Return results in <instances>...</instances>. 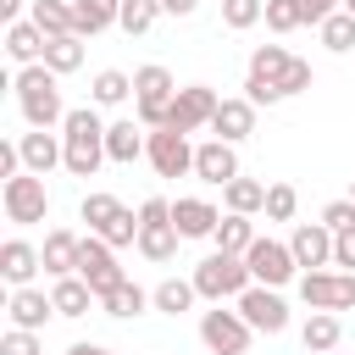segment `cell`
<instances>
[{"label":"cell","instance_id":"cell-1","mask_svg":"<svg viewBox=\"0 0 355 355\" xmlns=\"http://www.w3.org/2000/svg\"><path fill=\"white\" fill-rule=\"evenodd\" d=\"M11 94H17V111L28 128H61L67 122V100H61V78L39 61V67H22L11 78Z\"/></svg>","mask_w":355,"mask_h":355},{"label":"cell","instance_id":"cell-2","mask_svg":"<svg viewBox=\"0 0 355 355\" xmlns=\"http://www.w3.org/2000/svg\"><path fill=\"white\" fill-rule=\"evenodd\" d=\"M61 144H67V172H72V178H94L100 161H105V122H100V111H94V105L67 111Z\"/></svg>","mask_w":355,"mask_h":355},{"label":"cell","instance_id":"cell-3","mask_svg":"<svg viewBox=\"0 0 355 355\" xmlns=\"http://www.w3.org/2000/svg\"><path fill=\"white\" fill-rule=\"evenodd\" d=\"M172 94H178V83H172V72H166L161 61H144V67L133 72V116H139L150 133H155V128H166Z\"/></svg>","mask_w":355,"mask_h":355},{"label":"cell","instance_id":"cell-4","mask_svg":"<svg viewBox=\"0 0 355 355\" xmlns=\"http://www.w3.org/2000/svg\"><path fill=\"white\" fill-rule=\"evenodd\" d=\"M250 283H255V277H250L244 255H222V250H211V255L194 266V288H200V300H211V305H222V300H239Z\"/></svg>","mask_w":355,"mask_h":355},{"label":"cell","instance_id":"cell-5","mask_svg":"<svg viewBox=\"0 0 355 355\" xmlns=\"http://www.w3.org/2000/svg\"><path fill=\"white\" fill-rule=\"evenodd\" d=\"M0 205H6V222L33 227V222H44V216H50V189H44V178L17 172V178H6V183H0Z\"/></svg>","mask_w":355,"mask_h":355},{"label":"cell","instance_id":"cell-6","mask_svg":"<svg viewBox=\"0 0 355 355\" xmlns=\"http://www.w3.org/2000/svg\"><path fill=\"white\" fill-rule=\"evenodd\" d=\"M78 277L94 288V300H105L111 288H122V283H128V272L116 266V250H111L100 233H89V239L78 244Z\"/></svg>","mask_w":355,"mask_h":355},{"label":"cell","instance_id":"cell-7","mask_svg":"<svg viewBox=\"0 0 355 355\" xmlns=\"http://www.w3.org/2000/svg\"><path fill=\"white\" fill-rule=\"evenodd\" d=\"M300 300L311 311H349L355 305V272H338V266L300 272Z\"/></svg>","mask_w":355,"mask_h":355},{"label":"cell","instance_id":"cell-8","mask_svg":"<svg viewBox=\"0 0 355 355\" xmlns=\"http://www.w3.org/2000/svg\"><path fill=\"white\" fill-rule=\"evenodd\" d=\"M216 105H222V94H216L211 83H183V89L172 94V111H166V128H172V133H200V128H211V116H216Z\"/></svg>","mask_w":355,"mask_h":355},{"label":"cell","instance_id":"cell-9","mask_svg":"<svg viewBox=\"0 0 355 355\" xmlns=\"http://www.w3.org/2000/svg\"><path fill=\"white\" fill-rule=\"evenodd\" d=\"M250 338H255V327L239 316V311H200V344L211 349V355H244L250 349Z\"/></svg>","mask_w":355,"mask_h":355},{"label":"cell","instance_id":"cell-10","mask_svg":"<svg viewBox=\"0 0 355 355\" xmlns=\"http://www.w3.org/2000/svg\"><path fill=\"white\" fill-rule=\"evenodd\" d=\"M244 266H250V277L266 283V288H283V283L300 277V261H294V250H288L283 239H255L250 255H244Z\"/></svg>","mask_w":355,"mask_h":355},{"label":"cell","instance_id":"cell-11","mask_svg":"<svg viewBox=\"0 0 355 355\" xmlns=\"http://www.w3.org/2000/svg\"><path fill=\"white\" fill-rule=\"evenodd\" d=\"M233 311H239L255 333H283V327H288V300H283L277 288H266V283H250V288L233 300Z\"/></svg>","mask_w":355,"mask_h":355},{"label":"cell","instance_id":"cell-12","mask_svg":"<svg viewBox=\"0 0 355 355\" xmlns=\"http://www.w3.org/2000/svg\"><path fill=\"white\" fill-rule=\"evenodd\" d=\"M144 161H150L161 178H189V172H194V144H189V133L155 128L150 144H144Z\"/></svg>","mask_w":355,"mask_h":355},{"label":"cell","instance_id":"cell-13","mask_svg":"<svg viewBox=\"0 0 355 355\" xmlns=\"http://www.w3.org/2000/svg\"><path fill=\"white\" fill-rule=\"evenodd\" d=\"M17 150H22V166H28L33 178H50L55 166H67V144H61V133H50V128L17 133Z\"/></svg>","mask_w":355,"mask_h":355},{"label":"cell","instance_id":"cell-14","mask_svg":"<svg viewBox=\"0 0 355 355\" xmlns=\"http://www.w3.org/2000/svg\"><path fill=\"white\" fill-rule=\"evenodd\" d=\"M194 178L227 189L233 178H244V172H239V150H233L227 139H205V144H194Z\"/></svg>","mask_w":355,"mask_h":355},{"label":"cell","instance_id":"cell-15","mask_svg":"<svg viewBox=\"0 0 355 355\" xmlns=\"http://www.w3.org/2000/svg\"><path fill=\"white\" fill-rule=\"evenodd\" d=\"M288 250H294L300 272H322V266H333V227H322V222H300V227L288 233Z\"/></svg>","mask_w":355,"mask_h":355},{"label":"cell","instance_id":"cell-16","mask_svg":"<svg viewBox=\"0 0 355 355\" xmlns=\"http://www.w3.org/2000/svg\"><path fill=\"white\" fill-rule=\"evenodd\" d=\"M144 144H150V128H144L139 116L105 122V161H116V166H133V161H144Z\"/></svg>","mask_w":355,"mask_h":355},{"label":"cell","instance_id":"cell-17","mask_svg":"<svg viewBox=\"0 0 355 355\" xmlns=\"http://www.w3.org/2000/svg\"><path fill=\"white\" fill-rule=\"evenodd\" d=\"M216 222H222V211H216L211 200H200V194L172 200V227H178L183 239H211V233H216Z\"/></svg>","mask_w":355,"mask_h":355},{"label":"cell","instance_id":"cell-18","mask_svg":"<svg viewBox=\"0 0 355 355\" xmlns=\"http://www.w3.org/2000/svg\"><path fill=\"white\" fill-rule=\"evenodd\" d=\"M6 316H11V327H28V333H39L50 316H55V300L44 294V288H11V300H6Z\"/></svg>","mask_w":355,"mask_h":355},{"label":"cell","instance_id":"cell-19","mask_svg":"<svg viewBox=\"0 0 355 355\" xmlns=\"http://www.w3.org/2000/svg\"><path fill=\"white\" fill-rule=\"evenodd\" d=\"M33 272H44V255H39L28 239H6V244H0V277H6L11 288H28Z\"/></svg>","mask_w":355,"mask_h":355},{"label":"cell","instance_id":"cell-20","mask_svg":"<svg viewBox=\"0 0 355 355\" xmlns=\"http://www.w3.org/2000/svg\"><path fill=\"white\" fill-rule=\"evenodd\" d=\"M211 133H216V139H227V144H244V139L255 133V105H250L244 94L222 100V105H216V116H211Z\"/></svg>","mask_w":355,"mask_h":355},{"label":"cell","instance_id":"cell-21","mask_svg":"<svg viewBox=\"0 0 355 355\" xmlns=\"http://www.w3.org/2000/svg\"><path fill=\"white\" fill-rule=\"evenodd\" d=\"M78 244H83V239H78L72 227H50V233H44V250H39V255H44V272H50V283L78 272Z\"/></svg>","mask_w":355,"mask_h":355},{"label":"cell","instance_id":"cell-22","mask_svg":"<svg viewBox=\"0 0 355 355\" xmlns=\"http://www.w3.org/2000/svg\"><path fill=\"white\" fill-rule=\"evenodd\" d=\"M338 338H344L338 311H311V316H305V327H300L305 355H333V349H338Z\"/></svg>","mask_w":355,"mask_h":355},{"label":"cell","instance_id":"cell-23","mask_svg":"<svg viewBox=\"0 0 355 355\" xmlns=\"http://www.w3.org/2000/svg\"><path fill=\"white\" fill-rule=\"evenodd\" d=\"M50 300H55V316H67V322H78V316H89V305H100L94 300V288L72 272V277H55L50 283Z\"/></svg>","mask_w":355,"mask_h":355},{"label":"cell","instance_id":"cell-24","mask_svg":"<svg viewBox=\"0 0 355 355\" xmlns=\"http://www.w3.org/2000/svg\"><path fill=\"white\" fill-rule=\"evenodd\" d=\"M44 44H50V39H44L33 22H11V28H6V55L17 61V72H22V67H39V61H44Z\"/></svg>","mask_w":355,"mask_h":355},{"label":"cell","instance_id":"cell-25","mask_svg":"<svg viewBox=\"0 0 355 355\" xmlns=\"http://www.w3.org/2000/svg\"><path fill=\"white\" fill-rule=\"evenodd\" d=\"M122 17V0H72V22H78V39H94L105 28H116Z\"/></svg>","mask_w":355,"mask_h":355},{"label":"cell","instance_id":"cell-26","mask_svg":"<svg viewBox=\"0 0 355 355\" xmlns=\"http://www.w3.org/2000/svg\"><path fill=\"white\" fill-rule=\"evenodd\" d=\"M178 244H183V233L172 227V222H139V255L144 261H172L178 255Z\"/></svg>","mask_w":355,"mask_h":355},{"label":"cell","instance_id":"cell-27","mask_svg":"<svg viewBox=\"0 0 355 355\" xmlns=\"http://www.w3.org/2000/svg\"><path fill=\"white\" fill-rule=\"evenodd\" d=\"M194 300H200L194 277H166V283L150 288V305H155L161 316H183V311H194Z\"/></svg>","mask_w":355,"mask_h":355},{"label":"cell","instance_id":"cell-28","mask_svg":"<svg viewBox=\"0 0 355 355\" xmlns=\"http://www.w3.org/2000/svg\"><path fill=\"white\" fill-rule=\"evenodd\" d=\"M28 22H33L44 39H67V33H78V22H72V0H33Z\"/></svg>","mask_w":355,"mask_h":355},{"label":"cell","instance_id":"cell-29","mask_svg":"<svg viewBox=\"0 0 355 355\" xmlns=\"http://www.w3.org/2000/svg\"><path fill=\"white\" fill-rule=\"evenodd\" d=\"M255 239H261V233H255V222H250V216H233V211H227V216L216 222V233H211V244H216L222 255H250V244H255Z\"/></svg>","mask_w":355,"mask_h":355},{"label":"cell","instance_id":"cell-30","mask_svg":"<svg viewBox=\"0 0 355 355\" xmlns=\"http://www.w3.org/2000/svg\"><path fill=\"white\" fill-rule=\"evenodd\" d=\"M222 205H227L233 216H255V211H266V183H255V178H233V183L222 189Z\"/></svg>","mask_w":355,"mask_h":355},{"label":"cell","instance_id":"cell-31","mask_svg":"<svg viewBox=\"0 0 355 355\" xmlns=\"http://www.w3.org/2000/svg\"><path fill=\"white\" fill-rule=\"evenodd\" d=\"M144 305H150V288H139L133 277L100 300V311H105V316H116V322H133V316H144Z\"/></svg>","mask_w":355,"mask_h":355},{"label":"cell","instance_id":"cell-32","mask_svg":"<svg viewBox=\"0 0 355 355\" xmlns=\"http://www.w3.org/2000/svg\"><path fill=\"white\" fill-rule=\"evenodd\" d=\"M133 94V72H122V67H105V72H94V83H89V100L94 105H122Z\"/></svg>","mask_w":355,"mask_h":355},{"label":"cell","instance_id":"cell-33","mask_svg":"<svg viewBox=\"0 0 355 355\" xmlns=\"http://www.w3.org/2000/svg\"><path fill=\"white\" fill-rule=\"evenodd\" d=\"M44 67H50L55 78L78 72V67H83V39H78V33H67V39H50V44H44Z\"/></svg>","mask_w":355,"mask_h":355},{"label":"cell","instance_id":"cell-34","mask_svg":"<svg viewBox=\"0 0 355 355\" xmlns=\"http://www.w3.org/2000/svg\"><path fill=\"white\" fill-rule=\"evenodd\" d=\"M288 61H294V55H288L283 44H255V50H250V78H266V83H277V78L288 72Z\"/></svg>","mask_w":355,"mask_h":355},{"label":"cell","instance_id":"cell-35","mask_svg":"<svg viewBox=\"0 0 355 355\" xmlns=\"http://www.w3.org/2000/svg\"><path fill=\"white\" fill-rule=\"evenodd\" d=\"M116 211H122V200H116V194H105V189H89V194H83V205H78V216L89 222V233H100Z\"/></svg>","mask_w":355,"mask_h":355},{"label":"cell","instance_id":"cell-36","mask_svg":"<svg viewBox=\"0 0 355 355\" xmlns=\"http://www.w3.org/2000/svg\"><path fill=\"white\" fill-rule=\"evenodd\" d=\"M316 39H322V44L333 50V55H349V50H355V17H349V11L327 17V22L316 28Z\"/></svg>","mask_w":355,"mask_h":355},{"label":"cell","instance_id":"cell-37","mask_svg":"<svg viewBox=\"0 0 355 355\" xmlns=\"http://www.w3.org/2000/svg\"><path fill=\"white\" fill-rule=\"evenodd\" d=\"M155 17H166V11H161V0H122L116 28H122V33H150V28H155Z\"/></svg>","mask_w":355,"mask_h":355},{"label":"cell","instance_id":"cell-38","mask_svg":"<svg viewBox=\"0 0 355 355\" xmlns=\"http://www.w3.org/2000/svg\"><path fill=\"white\" fill-rule=\"evenodd\" d=\"M222 22H227L233 33H244V28L266 22V0H222Z\"/></svg>","mask_w":355,"mask_h":355},{"label":"cell","instance_id":"cell-39","mask_svg":"<svg viewBox=\"0 0 355 355\" xmlns=\"http://www.w3.org/2000/svg\"><path fill=\"white\" fill-rule=\"evenodd\" d=\"M294 211H300L294 183H266V222H294Z\"/></svg>","mask_w":355,"mask_h":355},{"label":"cell","instance_id":"cell-40","mask_svg":"<svg viewBox=\"0 0 355 355\" xmlns=\"http://www.w3.org/2000/svg\"><path fill=\"white\" fill-rule=\"evenodd\" d=\"M266 28H272V33H294V28H305L300 0H266Z\"/></svg>","mask_w":355,"mask_h":355},{"label":"cell","instance_id":"cell-41","mask_svg":"<svg viewBox=\"0 0 355 355\" xmlns=\"http://www.w3.org/2000/svg\"><path fill=\"white\" fill-rule=\"evenodd\" d=\"M311 83H316V72H311V61H300V55H294V61H288V72L277 78V94L288 100V94H305Z\"/></svg>","mask_w":355,"mask_h":355},{"label":"cell","instance_id":"cell-42","mask_svg":"<svg viewBox=\"0 0 355 355\" xmlns=\"http://www.w3.org/2000/svg\"><path fill=\"white\" fill-rule=\"evenodd\" d=\"M0 355H44V344H39V333H28V327H6Z\"/></svg>","mask_w":355,"mask_h":355},{"label":"cell","instance_id":"cell-43","mask_svg":"<svg viewBox=\"0 0 355 355\" xmlns=\"http://www.w3.org/2000/svg\"><path fill=\"white\" fill-rule=\"evenodd\" d=\"M322 227H333V233L355 227V200H349V194H344V200H327V205H322Z\"/></svg>","mask_w":355,"mask_h":355},{"label":"cell","instance_id":"cell-44","mask_svg":"<svg viewBox=\"0 0 355 355\" xmlns=\"http://www.w3.org/2000/svg\"><path fill=\"white\" fill-rule=\"evenodd\" d=\"M344 11V0H300V17H305V28H322L327 17H338Z\"/></svg>","mask_w":355,"mask_h":355},{"label":"cell","instance_id":"cell-45","mask_svg":"<svg viewBox=\"0 0 355 355\" xmlns=\"http://www.w3.org/2000/svg\"><path fill=\"white\" fill-rule=\"evenodd\" d=\"M333 266H338V272H355V227L333 233Z\"/></svg>","mask_w":355,"mask_h":355},{"label":"cell","instance_id":"cell-46","mask_svg":"<svg viewBox=\"0 0 355 355\" xmlns=\"http://www.w3.org/2000/svg\"><path fill=\"white\" fill-rule=\"evenodd\" d=\"M194 6H200V0H161L166 17H194Z\"/></svg>","mask_w":355,"mask_h":355},{"label":"cell","instance_id":"cell-47","mask_svg":"<svg viewBox=\"0 0 355 355\" xmlns=\"http://www.w3.org/2000/svg\"><path fill=\"white\" fill-rule=\"evenodd\" d=\"M0 22H6V28L22 22V0H0Z\"/></svg>","mask_w":355,"mask_h":355},{"label":"cell","instance_id":"cell-48","mask_svg":"<svg viewBox=\"0 0 355 355\" xmlns=\"http://www.w3.org/2000/svg\"><path fill=\"white\" fill-rule=\"evenodd\" d=\"M67 355H111V349H105V344H72Z\"/></svg>","mask_w":355,"mask_h":355},{"label":"cell","instance_id":"cell-49","mask_svg":"<svg viewBox=\"0 0 355 355\" xmlns=\"http://www.w3.org/2000/svg\"><path fill=\"white\" fill-rule=\"evenodd\" d=\"M344 11H349V17H355V0H344Z\"/></svg>","mask_w":355,"mask_h":355},{"label":"cell","instance_id":"cell-50","mask_svg":"<svg viewBox=\"0 0 355 355\" xmlns=\"http://www.w3.org/2000/svg\"><path fill=\"white\" fill-rule=\"evenodd\" d=\"M349 200H355V178H349Z\"/></svg>","mask_w":355,"mask_h":355},{"label":"cell","instance_id":"cell-51","mask_svg":"<svg viewBox=\"0 0 355 355\" xmlns=\"http://www.w3.org/2000/svg\"><path fill=\"white\" fill-rule=\"evenodd\" d=\"M333 355H338V349H333Z\"/></svg>","mask_w":355,"mask_h":355}]
</instances>
